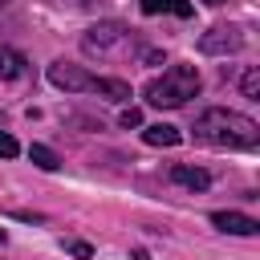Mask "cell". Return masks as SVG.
<instances>
[{"label":"cell","instance_id":"cell-17","mask_svg":"<svg viewBox=\"0 0 260 260\" xmlns=\"http://www.w3.org/2000/svg\"><path fill=\"white\" fill-rule=\"evenodd\" d=\"M203 4H211V8H215V4H228V0H203Z\"/></svg>","mask_w":260,"mask_h":260},{"label":"cell","instance_id":"cell-18","mask_svg":"<svg viewBox=\"0 0 260 260\" xmlns=\"http://www.w3.org/2000/svg\"><path fill=\"white\" fill-rule=\"evenodd\" d=\"M4 240H8V236H4V228H0V244H4Z\"/></svg>","mask_w":260,"mask_h":260},{"label":"cell","instance_id":"cell-5","mask_svg":"<svg viewBox=\"0 0 260 260\" xmlns=\"http://www.w3.org/2000/svg\"><path fill=\"white\" fill-rule=\"evenodd\" d=\"M240 49H244V32L236 24H215L199 37V53H207V57H228V53H240Z\"/></svg>","mask_w":260,"mask_h":260},{"label":"cell","instance_id":"cell-4","mask_svg":"<svg viewBox=\"0 0 260 260\" xmlns=\"http://www.w3.org/2000/svg\"><path fill=\"white\" fill-rule=\"evenodd\" d=\"M130 41V28L122 24V20H98V24H89L85 32H81V49L89 53V57H110L114 49H122Z\"/></svg>","mask_w":260,"mask_h":260},{"label":"cell","instance_id":"cell-8","mask_svg":"<svg viewBox=\"0 0 260 260\" xmlns=\"http://www.w3.org/2000/svg\"><path fill=\"white\" fill-rule=\"evenodd\" d=\"M28 73V57L12 45H0V81H16Z\"/></svg>","mask_w":260,"mask_h":260},{"label":"cell","instance_id":"cell-12","mask_svg":"<svg viewBox=\"0 0 260 260\" xmlns=\"http://www.w3.org/2000/svg\"><path fill=\"white\" fill-rule=\"evenodd\" d=\"M240 89H244V98L260 102V69H256V65H248V69H244V77H240Z\"/></svg>","mask_w":260,"mask_h":260},{"label":"cell","instance_id":"cell-14","mask_svg":"<svg viewBox=\"0 0 260 260\" xmlns=\"http://www.w3.org/2000/svg\"><path fill=\"white\" fill-rule=\"evenodd\" d=\"M16 154H20V142L8 130H0V158H16Z\"/></svg>","mask_w":260,"mask_h":260},{"label":"cell","instance_id":"cell-9","mask_svg":"<svg viewBox=\"0 0 260 260\" xmlns=\"http://www.w3.org/2000/svg\"><path fill=\"white\" fill-rule=\"evenodd\" d=\"M142 138H146L150 146H179V142H183V134H179L175 126H167V122L146 126V130H142Z\"/></svg>","mask_w":260,"mask_h":260},{"label":"cell","instance_id":"cell-10","mask_svg":"<svg viewBox=\"0 0 260 260\" xmlns=\"http://www.w3.org/2000/svg\"><path fill=\"white\" fill-rule=\"evenodd\" d=\"M138 8H142L146 16H154V12H175V16H183V20L195 12L187 0H138Z\"/></svg>","mask_w":260,"mask_h":260},{"label":"cell","instance_id":"cell-3","mask_svg":"<svg viewBox=\"0 0 260 260\" xmlns=\"http://www.w3.org/2000/svg\"><path fill=\"white\" fill-rule=\"evenodd\" d=\"M142 93H146V102H150L154 110H179V106H187V102L199 93V69H195V65H171V69H162V77H154Z\"/></svg>","mask_w":260,"mask_h":260},{"label":"cell","instance_id":"cell-7","mask_svg":"<svg viewBox=\"0 0 260 260\" xmlns=\"http://www.w3.org/2000/svg\"><path fill=\"white\" fill-rule=\"evenodd\" d=\"M171 183H175V187H187V191H207V187H211V175H207L203 167L179 162V167H171Z\"/></svg>","mask_w":260,"mask_h":260},{"label":"cell","instance_id":"cell-19","mask_svg":"<svg viewBox=\"0 0 260 260\" xmlns=\"http://www.w3.org/2000/svg\"><path fill=\"white\" fill-rule=\"evenodd\" d=\"M0 8H8V0H0Z\"/></svg>","mask_w":260,"mask_h":260},{"label":"cell","instance_id":"cell-13","mask_svg":"<svg viewBox=\"0 0 260 260\" xmlns=\"http://www.w3.org/2000/svg\"><path fill=\"white\" fill-rule=\"evenodd\" d=\"M61 248H65L69 256H77V260H89V256H93V248H89L85 240H73V236H69V240H61Z\"/></svg>","mask_w":260,"mask_h":260},{"label":"cell","instance_id":"cell-16","mask_svg":"<svg viewBox=\"0 0 260 260\" xmlns=\"http://www.w3.org/2000/svg\"><path fill=\"white\" fill-rule=\"evenodd\" d=\"M12 215H16V219H24V223H41V219H45L41 211H12Z\"/></svg>","mask_w":260,"mask_h":260},{"label":"cell","instance_id":"cell-2","mask_svg":"<svg viewBox=\"0 0 260 260\" xmlns=\"http://www.w3.org/2000/svg\"><path fill=\"white\" fill-rule=\"evenodd\" d=\"M49 81L57 89H69V93H102L110 102H130V85L122 77H93L73 61H53L49 65Z\"/></svg>","mask_w":260,"mask_h":260},{"label":"cell","instance_id":"cell-15","mask_svg":"<svg viewBox=\"0 0 260 260\" xmlns=\"http://www.w3.org/2000/svg\"><path fill=\"white\" fill-rule=\"evenodd\" d=\"M122 126H126V130H130V126H142V110H134V106L122 110Z\"/></svg>","mask_w":260,"mask_h":260},{"label":"cell","instance_id":"cell-1","mask_svg":"<svg viewBox=\"0 0 260 260\" xmlns=\"http://www.w3.org/2000/svg\"><path fill=\"white\" fill-rule=\"evenodd\" d=\"M195 138L207 142V146H228V150H252L260 142V126L240 114V110H223V106H211L195 118Z\"/></svg>","mask_w":260,"mask_h":260},{"label":"cell","instance_id":"cell-11","mask_svg":"<svg viewBox=\"0 0 260 260\" xmlns=\"http://www.w3.org/2000/svg\"><path fill=\"white\" fill-rule=\"evenodd\" d=\"M28 158H32L41 171H57V167H61V158H57V154H53L45 142H32V146H28Z\"/></svg>","mask_w":260,"mask_h":260},{"label":"cell","instance_id":"cell-6","mask_svg":"<svg viewBox=\"0 0 260 260\" xmlns=\"http://www.w3.org/2000/svg\"><path fill=\"white\" fill-rule=\"evenodd\" d=\"M211 223L228 236H256L260 232V219H252L244 211H211Z\"/></svg>","mask_w":260,"mask_h":260}]
</instances>
